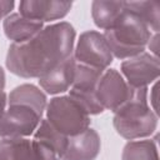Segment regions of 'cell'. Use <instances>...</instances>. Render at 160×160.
I'll return each instance as SVG.
<instances>
[{
	"label": "cell",
	"instance_id": "cell-22",
	"mask_svg": "<svg viewBox=\"0 0 160 160\" xmlns=\"http://www.w3.org/2000/svg\"><path fill=\"white\" fill-rule=\"evenodd\" d=\"M146 49L149 50L148 52H150L154 56H158V50H159V32L152 34L150 36V39L148 41V45H146Z\"/></svg>",
	"mask_w": 160,
	"mask_h": 160
},
{
	"label": "cell",
	"instance_id": "cell-11",
	"mask_svg": "<svg viewBox=\"0 0 160 160\" xmlns=\"http://www.w3.org/2000/svg\"><path fill=\"white\" fill-rule=\"evenodd\" d=\"M75 65L76 62L72 55L62 60L61 62L52 66L50 70H48L44 75H41L38 79L39 88L46 95H54V96L69 91L74 81Z\"/></svg>",
	"mask_w": 160,
	"mask_h": 160
},
{
	"label": "cell",
	"instance_id": "cell-10",
	"mask_svg": "<svg viewBox=\"0 0 160 160\" xmlns=\"http://www.w3.org/2000/svg\"><path fill=\"white\" fill-rule=\"evenodd\" d=\"M71 1L60 0H22L19 2L18 12L24 18L45 22H59L71 10Z\"/></svg>",
	"mask_w": 160,
	"mask_h": 160
},
{
	"label": "cell",
	"instance_id": "cell-19",
	"mask_svg": "<svg viewBox=\"0 0 160 160\" xmlns=\"http://www.w3.org/2000/svg\"><path fill=\"white\" fill-rule=\"evenodd\" d=\"M6 78H5V71L0 66V118L4 114L6 105H8V94L5 91V84H6Z\"/></svg>",
	"mask_w": 160,
	"mask_h": 160
},
{
	"label": "cell",
	"instance_id": "cell-3",
	"mask_svg": "<svg viewBox=\"0 0 160 160\" xmlns=\"http://www.w3.org/2000/svg\"><path fill=\"white\" fill-rule=\"evenodd\" d=\"M148 92L149 88L132 89L130 99L112 112L115 131L129 141L151 138L158 129L159 115L151 110Z\"/></svg>",
	"mask_w": 160,
	"mask_h": 160
},
{
	"label": "cell",
	"instance_id": "cell-5",
	"mask_svg": "<svg viewBox=\"0 0 160 160\" xmlns=\"http://www.w3.org/2000/svg\"><path fill=\"white\" fill-rule=\"evenodd\" d=\"M45 119L64 136L78 135L90 128V116L69 95H58L48 101Z\"/></svg>",
	"mask_w": 160,
	"mask_h": 160
},
{
	"label": "cell",
	"instance_id": "cell-7",
	"mask_svg": "<svg viewBox=\"0 0 160 160\" xmlns=\"http://www.w3.org/2000/svg\"><path fill=\"white\" fill-rule=\"evenodd\" d=\"M119 72L122 75L124 80L130 88H149L159 79L160 61L158 56L144 51L132 58L122 60Z\"/></svg>",
	"mask_w": 160,
	"mask_h": 160
},
{
	"label": "cell",
	"instance_id": "cell-12",
	"mask_svg": "<svg viewBox=\"0 0 160 160\" xmlns=\"http://www.w3.org/2000/svg\"><path fill=\"white\" fill-rule=\"evenodd\" d=\"M101 150V139L92 128L68 138L61 160H96Z\"/></svg>",
	"mask_w": 160,
	"mask_h": 160
},
{
	"label": "cell",
	"instance_id": "cell-9",
	"mask_svg": "<svg viewBox=\"0 0 160 160\" xmlns=\"http://www.w3.org/2000/svg\"><path fill=\"white\" fill-rule=\"evenodd\" d=\"M66 144L68 138L42 118L31 140L32 158L34 160H61Z\"/></svg>",
	"mask_w": 160,
	"mask_h": 160
},
{
	"label": "cell",
	"instance_id": "cell-16",
	"mask_svg": "<svg viewBox=\"0 0 160 160\" xmlns=\"http://www.w3.org/2000/svg\"><path fill=\"white\" fill-rule=\"evenodd\" d=\"M121 160H159L158 141L151 138L128 141L122 149Z\"/></svg>",
	"mask_w": 160,
	"mask_h": 160
},
{
	"label": "cell",
	"instance_id": "cell-15",
	"mask_svg": "<svg viewBox=\"0 0 160 160\" xmlns=\"http://www.w3.org/2000/svg\"><path fill=\"white\" fill-rule=\"evenodd\" d=\"M125 9L140 19L148 29L156 34L160 30V4L158 1H124Z\"/></svg>",
	"mask_w": 160,
	"mask_h": 160
},
{
	"label": "cell",
	"instance_id": "cell-18",
	"mask_svg": "<svg viewBox=\"0 0 160 160\" xmlns=\"http://www.w3.org/2000/svg\"><path fill=\"white\" fill-rule=\"evenodd\" d=\"M0 160H34L29 138L0 139Z\"/></svg>",
	"mask_w": 160,
	"mask_h": 160
},
{
	"label": "cell",
	"instance_id": "cell-21",
	"mask_svg": "<svg viewBox=\"0 0 160 160\" xmlns=\"http://www.w3.org/2000/svg\"><path fill=\"white\" fill-rule=\"evenodd\" d=\"M15 2L12 0H0V21H2L8 15L12 12Z\"/></svg>",
	"mask_w": 160,
	"mask_h": 160
},
{
	"label": "cell",
	"instance_id": "cell-4",
	"mask_svg": "<svg viewBox=\"0 0 160 160\" xmlns=\"http://www.w3.org/2000/svg\"><path fill=\"white\" fill-rule=\"evenodd\" d=\"M114 59L125 60L146 51V45L152 35L148 26L126 9L119 21L102 32Z\"/></svg>",
	"mask_w": 160,
	"mask_h": 160
},
{
	"label": "cell",
	"instance_id": "cell-8",
	"mask_svg": "<svg viewBox=\"0 0 160 160\" xmlns=\"http://www.w3.org/2000/svg\"><path fill=\"white\" fill-rule=\"evenodd\" d=\"M131 94L132 88L128 85L119 70L111 68L102 72L95 90V95L104 111L109 110L111 112L124 105L130 99Z\"/></svg>",
	"mask_w": 160,
	"mask_h": 160
},
{
	"label": "cell",
	"instance_id": "cell-6",
	"mask_svg": "<svg viewBox=\"0 0 160 160\" xmlns=\"http://www.w3.org/2000/svg\"><path fill=\"white\" fill-rule=\"evenodd\" d=\"M72 58L78 64L106 70L110 68L114 56L102 32L88 30L80 34L75 42Z\"/></svg>",
	"mask_w": 160,
	"mask_h": 160
},
{
	"label": "cell",
	"instance_id": "cell-2",
	"mask_svg": "<svg viewBox=\"0 0 160 160\" xmlns=\"http://www.w3.org/2000/svg\"><path fill=\"white\" fill-rule=\"evenodd\" d=\"M48 105L46 94L34 84H21L8 94L0 118V139L30 138L38 129Z\"/></svg>",
	"mask_w": 160,
	"mask_h": 160
},
{
	"label": "cell",
	"instance_id": "cell-17",
	"mask_svg": "<svg viewBox=\"0 0 160 160\" xmlns=\"http://www.w3.org/2000/svg\"><path fill=\"white\" fill-rule=\"evenodd\" d=\"M104 71L105 70L76 62L74 81H72L70 90L78 91V92H85V94H95L96 85Z\"/></svg>",
	"mask_w": 160,
	"mask_h": 160
},
{
	"label": "cell",
	"instance_id": "cell-20",
	"mask_svg": "<svg viewBox=\"0 0 160 160\" xmlns=\"http://www.w3.org/2000/svg\"><path fill=\"white\" fill-rule=\"evenodd\" d=\"M148 101L151 108V110L158 114V81L151 84L149 86V92H148Z\"/></svg>",
	"mask_w": 160,
	"mask_h": 160
},
{
	"label": "cell",
	"instance_id": "cell-1",
	"mask_svg": "<svg viewBox=\"0 0 160 160\" xmlns=\"http://www.w3.org/2000/svg\"><path fill=\"white\" fill-rule=\"evenodd\" d=\"M75 39V29L68 21L45 25L29 41L10 44L5 59L6 69L22 79H39L72 55Z\"/></svg>",
	"mask_w": 160,
	"mask_h": 160
},
{
	"label": "cell",
	"instance_id": "cell-14",
	"mask_svg": "<svg viewBox=\"0 0 160 160\" xmlns=\"http://www.w3.org/2000/svg\"><path fill=\"white\" fill-rule=\"evenodd\" d=\"M125 11L124 1L95 0L91 2V19L100 30L111 29Z\"/></svg>",
	"mask_w": 160,
	"mask_h": 160
},
{
	"label": "cell",
	"instance_id": "cell-13",
	"mask_svg": "<svg viewBox=\"0 0 160 160\" xmlns=\"http://www.w3.org/2000/svg\"><path fill=\"white\" fill-rule=\"evenodd\" d=\"M45 24L24 18L19 12H11L2 20V30L11 44H22L38 35Z\"/></svg>",
	"mask_w": 160,
	"mask_h": 160
}]
</instances>
